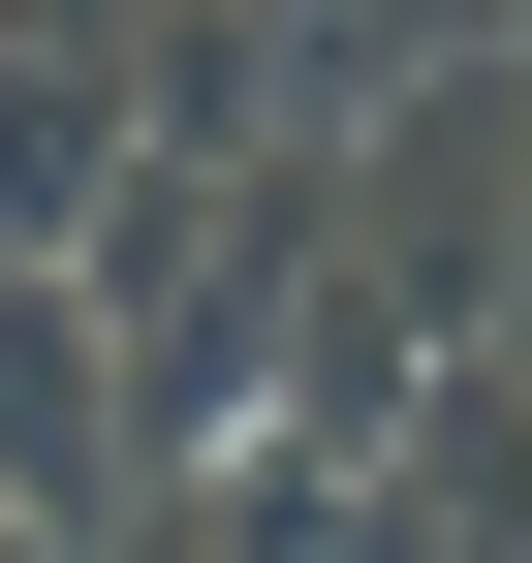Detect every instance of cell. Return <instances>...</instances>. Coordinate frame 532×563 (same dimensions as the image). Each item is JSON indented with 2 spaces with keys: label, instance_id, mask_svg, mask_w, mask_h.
Segmentation results:
<instances>
[{
  "label": "cell",
  "instance_id": "6da1fadb",
  "mask_svg": "<svg viewBox=\"0 0 532 563\" xmlns=\"http://www.w3.org/2000/svg\"><path fill=\"white\" fill-rule=\"evenodd\" d=\"M0 501L125 532V313H95L63 251H0Z\"/></svg>",
  "mask_w": 532,
  "mask_h": 563
},
{
  "label": "cell",
  "instance_id": "7a4b0ae2",
  "mask_svg": "<svg viewBox=\"0 0 532 563\" xmlns=\"http://www.w3.org/2000/svg\"><path fill=\"white\" fill-rule=\"evenodd\" d=\"M408 376H439V313H408L376 251H313V282H282V376H251V439H313V470H376V439H408Z\"/></svg>",
  "mask_w": 532,
  "mask_h": 563
},
{
  "label": "cell",
  "instance_id": "3957f363",
  "mask_svg": "<svg viewBox=\"0 0 532 563\" xmlns=\"http://www.w3.org/2000/svg\"><path fill=\"white\" fill-rule=\"evenodd\" d=\"M0 563H95V532H63V501H0Z\"/></svg>",
  "mask_w": 532,
  "mask_h": 563
},
{
  "label": "cell",
  "instance_id": "277c9868",
  "mask_svg": "<svg viewBox=\"0 0 532 563\" xmlns=\"http://www.w3.org/2000/svg\"><path fill=\"white\" fill-rule=\"evenodd\" d=\"M501 63H532V0H501Z\"/></svg>",
  "mask_w": 532,
  "mask_h": 563
}]
</instances>
